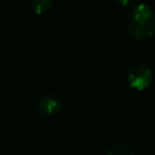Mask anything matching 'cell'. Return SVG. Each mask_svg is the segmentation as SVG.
Masks as SVG:
<instances>
[{
  "mask_svg": "<svg viewBox=\"0 0 155 155\" xmlns=\"http://www.w3.org/2000/svg\"><path fill=\"white\" fill-rule=\"evenodd\" d=\"M153 81V71L145 64H136L127 73L128 86L136 91L147 90Z\"/></svg>",
  "mask_w": 155,
  "mask_h": 155,
  "instance_id": "obj_2",
  "label": "cell"
},
{
  "mask_svg": "<svg viewBox=\"0 0 155 155\" xmlns=\"http://www.w3.org/2000/svg\"><path fill=\"white\" fill-rule=\"evenodd\" d=\"M53 1L54 0H30V5L36 15H42L51 8Z\"/></svg>",
  "mask_w": 155,
  "mask_h": 155,
  "instance_id": "obj_4",
  "label": "cell"
},
{
  "mask_svg": "<svg viewBox=\"0 0 155 155\" xmlns=\"http://www.w3.org/2000/svg\"><path fill=\"white\" fill-rule=\"evenodd\" d=\"M117 4H120L121 6H136L137 0H116Z\"/></svg>",
  "mask_w": 155,
  "mask_h": 155,
  "instance_id": "obj_6",
  "label": "cell"
},
{
  "mask_svg": "<svg viewBox=\"0 0 155 155\" xmlns=\"http://www.w3.org/2000/svg\"><path fill=\"white\" fill-rule=\"evenodd\" d=\"M127 29L131 36L138 40L151 38L155 34V12L147 4H137L130 12Z\"/></svg>",
  "mask_w": 155,
  "mask_h": 155,
  "instance_id": "obj_1",
  "label": "cell"
},
{
  "mask_svg": "<svg viewBox=\"0 0 155 155\" xmlns=\"http://www.w3.org/2000/svg\"><path fill=\"white\" fill-rule=\"evenodd\" d=\"M107 155H134V153L126 147L116 145V147H113L111 149H109Z\"/></svg>",
  "mask_w": 155,
  "mask_h": 155,
  "instance_id": "obj_5",
  "label": "cell"
},
{
  "mask_svg": "<svg viewBox=\"0 0 155 155\" xmlns=\"http://www.w3.org/2000/svg\"><path fill=\"white\" fill-rule=\"evenodd\" d=\"M36 105H38L39 111L44 115H54V114L59 113L62 109L61 101L52 94H46V96L41 97L38 101Z\"/></svg>",
  "mask_w": 155,
  "mask_h": 155,
  "instance_id": "obj_3",
  "label": "cell"
}]
</instances>
